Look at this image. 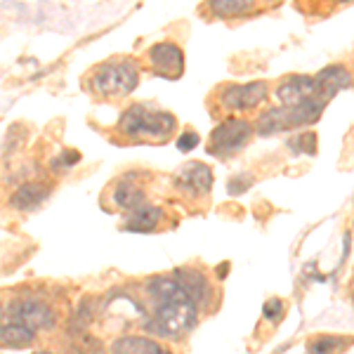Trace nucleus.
Returning <instances> with one entry per match:
<instances>
[{"mask_svg": "<svg viewBox=\"0 0 354 354\" xmlns=\"http://www.w3.org/2000/svg\"><path fill=\"white\" fill-rule=\"evenodd\" d=\"M153 312L147 319L145 328L158 338H180L196 324V305L187 298V293L175 283L173 277H153L147 281Z\"/></svg>", "mask_w": 354, "mask_h": 354, "instance_id": "nucleus-1", "label": "nucleus"}, {"mask_svg": "<svg viewBox=\"0 0 354 354\" xmlns=\"http://www.w3.org/2000/svg\"><path fill=\"white\" fill-rule=\"evenodd\" d=\"M177 121L173 113L153 109L149 104H133L118 121V130L130 140H158L165 142L175 133Z\"/></svg>", "mask_w": 354, "mask_h": 354, "instance_id": "nucleus-2", "label": "nucleus"}, {"mask_svg": "<svg viewBox=\"0 0 354 354\" xmlns=\"http://www.w3.org/2000/svg\"><path fill=\"white\" fill-rule=\"evenodd\" d=\"M324 109H326V102L317 100V97H307L293 106H272L258 118L255 130L262 137H272L286 133V130L302 128V125H312L319 121Z\"/></svg>", "mask_w": 354, "mask_h": 354, "instance_id": "nucleus-3", "label": "nucleus"}, {"mask_svg": "<svg viewBox=\"0 0 354 354\" xmlns=\"http://www.w3.org/2000/svg\"><path fill=\"white\" fill-rule=\"evenodd\" d=\"M140 83V66L130 59H113L95 66L90 73V88L106 100L130 95Z\"/></svg>", "mask_w": 354, "mask_h": 354, "instance_id": "nucleus-4", "label": "nucleus"}, {"mask_svg": "<svg viewBox=\"0 0 354 354\" xmlns=\"http://www.w3.org/2000/svg\"><path fill=\"white\" fill-rule=\"evenodd\" d=\"M5 324H19L38 333V330H53L57 326V314L41 300H15L5 302Z\"/></svg>", "mask_w": 354, "mask_h": 354, "instance_id": "nucleus-5", "label": "nucleus"}, {"mask_svg": "<svg viewBox=\"0 0 354 354\" xmlns=\"http://www.w3.org/2000/svg\"><path fill=\"white\" fill-rule=\"evenodd\" d=\"M250 135H253V125L248 121H243V118H227V121H222L210 133L208 153H213L218 158H230L248 145Z\"/></svg>", "mask_w": 354, "mask_h": 354, "instance_id": "nucleus-6", "label": "nucleus"}, {"mask_svg": "<svg viewBox=\"0 0 354 354\" xmlns=\"http://www.w3.org/2000/svg\"><path fill=\"white\" fill-rule=\"evenodd\" d=\"M270 88L262 81L243 83V85H225L218 93V102L227 111H250L267 100Z\"/></svg>", "mask_w": 354, "mask_h": 354, "instance_id": "nucleus-7", "label": "nucleus"}, {"mask_svg": "<svg viewBox=\"0 0 354 354\" xmlns=\"http://www.w3.org/2000/svg\"><path fill=\"white\" fill-rule=\"evenodd\" d=\"M175 187L185 194V196H192V198L205 196V194L213 189V170L198 161L182 165L175 175Z\"/></svg>", "mask_w": 354, "mask_h": 354, "instance_id": "nucleus-8", "label": "nucleus"}, {"mask_svg": "<svg viewBox=\"0 0 354 354\" xmlns=\"http://www.w3.org/2000/svg\"><path fill=\"white\" fill-rule=\"evenodd\" d=\"M149 64L153 73L168 81H177L185 71V55L175 43H158L149 50Z\"/></svg>", "mask_w": 354, "mask_h": 354, "instance_id": "nucleus-9", "label": "nucleus"}, {"mask_svg": "<svg viewBox=\"0 0 354 354\" xmlns=\"http://www.w3.org/2000/svg\"><path fill=\"white\" fill-rule=\"evenodd\" d=\"M352 85V73L347 66L342 64H333L326 66L312 76V88H314V97L322 102H328L333 95H338L340 90H347Z\"/></svg>", "mask_w": 354, "mask_h": 354, "instance_id": "nucleus-10", "label": "nucleus"}, {"mask_svg": "<svg viewBox=\"0 0 354 354\" xmlns=\"http://www.w3.org/2000/svg\"><path fill=\"white\" fill-rule=\"evenodd\" d=\"M175 283L187 293L194 305H203L210 298V281L205 279V274L201 270H194V267H185V270H177L173 274Z\"/></svg>", "mask_w": 354, "mask_h": 354, "instance_id": "nucleus-11", "label": "nucleus"}, {"mask_svg": "<svg viewBox=\"0 0 354 354\" xmlns=\"http://www.w3.org/2000/svg\"><path fill=\"white\" fill-rule=\"evenodd\" d=\"M50 192H53V187L45 185V182H24V185H19V189L12 194L10 203H12L15 210L28 213V210H36L38 205L48 201Z\"/></svg>", "mask_w": 354, "mask_h": 354, "instance_id": "nucleus-12", "label": "nucleus"}, {"mask_svg": "<svg viewBox=\"0 0 354 354\" xmlns=\"http://www.w3.org/2000/svg\"><path fill=\"white\" fill-rule=\"evenodd\" d=\"M307 97H314L312 76H288L277 88V100L281 102V106H293Z\"/></svg>", "mask_w": 354, "mask_h": 354, "instance_id": "nucleus-13", "label": "nucleus"}, {"mask_svg": "<svg viewBox=\"0 0 354 354\" xmlns=\"http://www.w3.org/2000/svg\"><path fill=\"white\" fill-rule=\"evenodd\" d=\"M163 222V210L158 205H140V208L130 210L128 218L123 222V230L125 232H140V234H147V232H153L158 225Z\"/></svg>", "mask_w": 354, "mask_h": 354, "instance_id": "nucleus-14", "label": "nucleus"}, {"mask_svg": "<svg viewBox=\"0 0 354 354\" xmlns=\"http://www.w3.org/2000/svg\"><path fill=\"white\" fill-rule=\"evenodd\" d=\"M111 354H173L165 350L161 342L151 338H142V335H125L118 338L111 345Z\"/></svg>", "mask_w": 354, "mask_h": 354, "instance_id": "nucleus-15", "label": "nucleus"}, {"mask_svg": "<svg viewBox=\"0 0 354 354\" xmlns=\"http://www.w3.org/2000/svg\"><path fill=\"white\" fill-rule=\"evenodd\" d=\"M111 201H113L116 208L128 210V213H130V210L145 205V192H142V187L135 185V182L121 180V182H116V187H113Z\"/></svg>", "mask_w": 354, "mask_h": 354, "instance_id": "nucleus-16", "label": "nucleus"}, {"mask_svg": "<svg viewBox=\"0 0 354 354\" xmlns=\"http://www.w3.org/2000/svg\"><path fill=\"white\" fill-rule=\"evenodd\" d=\"M33 340H36V333L26 326H19V324H3L0 326V347L24 350V347L33 345Z\"/></svg>", "mask_w": 354, "mask_h": 354, "instance_id": "nucleus-17", "label": "nucleus"}, {"mask_svg": "<svg viewBox=\"0 0 354 354\" xmlns=\"http://www.w3.org/2000/svg\"><path fill=\"white\" fill-rule=\"evenodd\" d=\"M208 8L218 17H241L253 12L255 3H250V0H213Z\"/></svg>", "mask_w": 354, "mask_h": 354, "instance_id": "nucleus-18", "label": "nucleus"}, {"mask_svg": "<svg viewBox=\"0 0 354 354\" xmlns=\"http://www.w3.org/2000/svg\"><path fill=\"white\" fill-rule=\"evenodd\" d=\"M350 345L347 338H338V335H322V338L310 342V354H335L342 352Z\"/></svg>", "mask_w": 354, "mask_h": 354, "instance_id": "nucleus-19", "label": "nucleus"}, {"mask_svg": "<svg viewBox=\"0 0 354 354\" xmlns=\"http://www.w3.org/2000/svg\"><path fill=\"white\" fill-rule=\"evenodd\" d=\"M288 147L295 153H307V156H314V153H317V135H314V133H300V135H295L293 140L288 142Z\"/></svg>", "mask_w": 354, "mask_h": 354, "instance_id": "nucleus-20", "label": "nucleus"}, {"mask_svg": "<svg viewBox=\"0 0 354 354\" xmlns=\"http://www.w3.org/2000/svg\"><path fill=\"white\" fill-rule=\"evenodd\" d=\"M250 185H253V177L248 173H236L227 182V189H230V194H234V196H239V194H243Z\"/></svg>", "mask_w": 354, "mask_h": 354, "instance_id": "nucleus-21", "label": "nucleus"}, {"mask_svg": "<svg viewBox=\"0 0 354 354\" xmlns=\"http://www.w3.org/2000/svg\"><path fill=\"white\" fill-rule=\"evenodd\" d=\"M78 161H81V153H78V151H62L59 156L53 161V168L55 170H59V168L66 170V168H73Z\"/></svg>", "mask_w": 354, "mask_h": 354, "instance_id": "nucleus-22", "label": "nucleus"}, {"mask_svg": "<svg viewBox=\"0 0 354 354\" xmlns=\"http://www.w3.org/2000/svg\"><path fill=\"white\" fill-rule=\"evenodd\" d=\"M262 314H265V319H270V322H279V319L283 317V302L279 298L267 300L265 307H262Z\"/></svg>", "mask_w": 354, "mask_h": 354, "instance_id": "nucleus-23", "label": "nucleus"}, {"mask_svg": "<svg viewBox=\"0 0 354 354\" xmlns=\"http://www.w3.org/2000/svg\"><path fill=\"white\" fill-rule=\"evenodd\" d=\"M198 142H201V137L194 133V130H187V133H182L180 137H177V149L192 151L194 147H198Z\"/></svg>", "mask_w": 354, "mask_h": 354, "instance_id": "nucleus-24", "label": "nucleus"}, {"mask_svg": "<svg viewBox=\"0 0 354 354\" xmlns=\"http://www.w3.org/2000/svg\"><path fill=\"white\" fill-rule=\"evenodd\" d=\"M3 324H5V305L0 302V326H3Z\"/></svg>", "mask_w": 354, "mask_h": 354, "instance_id": "nucleus-25", "label": "nucleus"}, {"mask_svg": "<svg viewBox=\"0 0 354 354\" xmlns=\"http://www.w3.org/2000/svg\"><path fill=\"white\" fill-rule=\"evenodd\" d=\"M227 267H230V265H227V262H222V265H220V270H218L220 277H225V274H227Z\"/></svg>", "mask_w": 354, "mask_h": 354, "instance_id": "nucleus-26", "label": "nucleus"}, {"mask_svg": "<svg viewBox=\"0 0 354 354\" xmlns=\"http://www.w3.org/2000/svg\"><path fill=\"white\" fill-rule=\"evenodd\" d=\"M36 354H53V352H36Z\"/></svg>", "mask_w": 354, "mask_h": 354, "instance_id": "nucleus-27", "label": "nucleus"}]
</instances>
